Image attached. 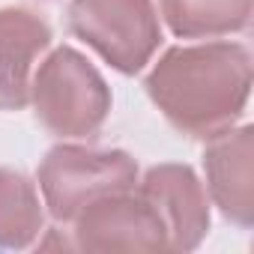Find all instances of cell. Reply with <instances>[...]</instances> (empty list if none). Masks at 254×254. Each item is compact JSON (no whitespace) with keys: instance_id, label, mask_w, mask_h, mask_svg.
I'll return each mask as SVG.
<instances>
[{"instance_id":"obj_3","label":"cell","mask_w":254,"mask_h":254,"mask_svg":"<svg viewBox=\"0 0 254 254\" xmlns=\"http://www.w3.org/2000/svg\"><path fill=\"white\" fill-rule=\"evenodd\" d=\"M36 183L51 218L75 221V215L96 197L132 191L138 186V162L126 150L57 144L39 162Z\"/></svg>"},{"instance_id":"obj_8","label":"cell","mask_w":254,"mask_h":254,"mask_svg":"<svg viewBox=\"0 0 254 254\" xmlns=\"http://www.w3.org/2000/svg\"><path fill=\"white\" fill-rule=\"evenodd\" d=\"M51 45V27L24 6L0 9V111H21L39 54Z\"/></svg>"},{"instance_id":"obj_10","label":"cell","mask_w":254,"mask_h":254,"mask_svg":"<svg viewBox=\"0 0 254 254\" xmlns=\"http://www.w3.org/2000/svg\"><path fill=\"white\" fill-rule=\"evenodd\" d=\"M45 212L36 183L15 168H0V248H27L42 233Z\"/></svg>"},{"instance_id":"obj_6","label":"cell","mask_w":254,"mask_h":254,"mask_svg":"<svg viewBox=\"0 0 254 254\" xmlns=\"http://www.w3.org/2000/svg\"><path fill=\"white\" fill-rule=\"evenodd\" d=\"M138 194H144L168 227L171 251H194L209 233V200L206 189L189 165H153L144 180H138Z\"/></svg>"},{"instance_id":"obj_7","label":"cell","mask_w":254,"mask_h":254,"mask_svg":"<svg viewBox=\"0 0 254 254\" xmlns=\"http://www.w3.org/2000/svg\"><path fill=\"white\" fill-rule=\"evenodd\" d=\"M206 189L221 215L239 227L254 224V126L209 138L203 150Z\"/></svg>"},{"instance_id":"obj_5","label":"cell","mask_w":254,"mask_h":254,"mask_svg":"<svg viewBox=\"0 0 254 254\" xmlns=\"http://www.w3.org/2000/svg\"><path fill=\"white\" fill-rule=\"evenodd\" d=\"M75 248L81 251H165L168 227L156 206L132 191L96 197L75 215Z\"/></svg>"},{"instance_id":"obj_4","label":"cell","mask_w":254,"mask_h":254,"mask_svg":"<svg viewBox=\"0 0 254 254\" xmlns=\"http://www.w3.org/2000/svg\"><path fill=\"white\" fill-rule=\"evenodd\" d=\"M66 24L72 36L123 75H138L162 45L153 0H72Z\"/></svg>"},{"instance_id":"obj_2","label":"cell","mask_w":254,"mask_h":254,"mask_svg":"<svg viewBox=\"0 0 254 254\" xmlns=\"http://www.w3.org/2000/svg\"><path fill=\"white\" fill-rule=\"evenodd\" d=\"M36 120L57 138H93L111 114V87L72 45L54 48L30 81Z\"/></svg>"},{"instance_id":"obj_1","label":"cell","mask_w":254,"mask_h":254,"mask_svg":"<svg viewBox=\"0 0 254 254\" xmlns=\"http://www.w3.org/2000/svg\"><path fill=\"white\" fill-rule=\"evenodd\" d=\"M147 96L177 132L209 141L242 117L251 96V51L242 42L174 45L150 69Z\"/></svg>"},{"instance_id":"obj_9","label":"cell","mask_w":254,"mask_h":254,"mask_svg":"<svg viewBox=\"0 0 254 254\" xmlns=\"http://www.w3.org/2000/svg\"><path fill=\"white\" fill-rule=\"evenodd\" d=\"M162 15L180 39H215L251 24L254 0H159Z\"/></svg>"}]
</instances>
